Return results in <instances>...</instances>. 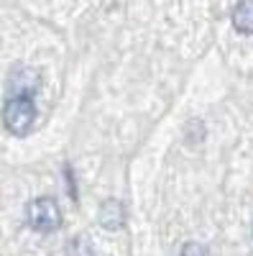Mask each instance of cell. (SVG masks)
<instances>
[{"label": "cell", "mask_w": 253, "mask_h": 256, "mask_svg": "<svg viewBox=\"0 0 253 256\" xmlns=\"http://www.w3.org/2000/svg\"><path fill=\"white\" fill-rule=\"evenodd\" d=\"M97 220H100V226L105 228V230H120L123 226H125V208H123V202L120 200H105L102 205H100V216H97Z\"/></svg>", "instance_id": "obj_4"}, {"label": "cell", "mask_w": 253, "mask_h": 256, "mask_svg": "<svg viewBox=\"0 0 253 256\" xmlns=\"http://www.w3.org/2000/svg\"><path fill=\"white\" fill-rule=\"evenodd\" d=\"M233 26L238 34H253V0H238L233 8Z\"/></svg>", "instance_id": "obj_5"}, {"label": "cell", "mask_w": 253, "mask_h": 256, "mask_svg": "<svg viewBox=\"0 0 253 256\" xmlns=\"http://www.w3.org/2000/svg\"><path fill=\"white\" fill-rule=\"evenodd\" d=\"M26 220L38 233H51L61 226V210L54 198H36L26 208Z\"/></svg>", "instance_id": "obj_2"}, {"label": "cell", "mask_w": 253, "mask_h": 256, "mask_svg": "<svg viewBox=\"0 0 253 256\" xmlns=\"http://www.w3.org/2000/svg\"><path fill=\"white\" fill-rule=\"evenodd\" d=\"M38 82H41V77H38L36 70H31V67H18V70L10 74V80H8L10 98H15V95H28V98H31V95L38 90Z\"/></svg>", "instance_id": "obj_3"}, {"label": "cell", "mask_w": 253, "mask_h": 256, "mask_svg": "<svg viewBox=\"0 0 253 256\" xmlns=\"http://www.w3.org/2000/svg\"><path fill=\"white\" fill-rule=\"evenodd\" d=\"M179 256H210V251H207V246H205V244L189 241V244H184V246H182V254H179Z\"/></svg>", "instance_id": "obj_7"}, {"label": "cell", "mask_w": 253, "mask_h": 256, "mask_svg": "<svg viewBox=\"0 0 253 256\" xmlns=\"http://www.w3.org/2000/svg\"><path fill=\"white\" fill-rule=\"evenodd\" d=\"M69 256H95V244L90 241L87 233H79L69 244Z\"/></svg>", "instance_id": "obj_6"}, {"label": "cell", "mask_w": 253, "mask_h": 256, "mask_svg": "<svg viewBox=\"0 0 253 256\" xmlns=\"http://www.w3.org/2000/svg\"><path fill=\"white\" fill-rule=\"evenodd\" d=\"M36 120V105L33 98L28 95H15L8 98L5 102V110H3V123L13 136H26Z\"/></svg>", "instance_id": "obj_1"}]
</instances>
